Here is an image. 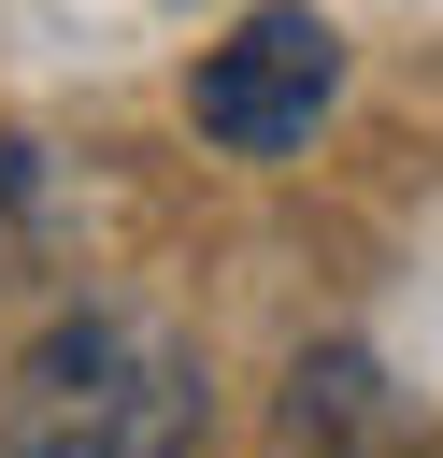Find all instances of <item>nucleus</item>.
Listing matches in <instances>:
<instances>
[{"instance_id":"2","label":"nucleus","mask_w":443,"mask_h":458,"mask_svg":"<svg viewBox=\"0 0 443 458\" xmlns=\"http://www.w3.org/2000/svg\"><path fill=\"white\" fill-rule=\"evenodd\" d=\"M329 100H343V29L300 14V0H257V14L186 72L200 143H229V157H286V143H314Z\"/></svg>"},{"instance_id":"3","label":"nucleus","mask_w":443,"mask_h":458,"mask_svg":"<svg viewBox=\"0 0 443 458\" xmlns=\"http://www.w3.org/2000/svg\"><path fill=\"white\" fill-rule=\"evenodd\" d=\"M14 186H29V157H14V129H0V200H14Z\"/></svg>"},{"instance_id":"1","label":"nucleus","mask_w":443,"mask_h":458,"mask_svg":"<svg viewBox=\"0 0 443 458\" xmlns=\"http://www.w3.org/2000/svg\"><path fill=\"white\" fill-rule=\"evenodd\" d=\"M200 358L157 315H57L0 401V458H186Z\"/></svg>"}]
</instances>
